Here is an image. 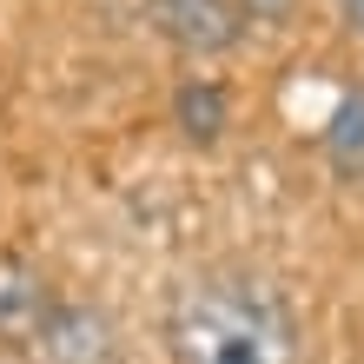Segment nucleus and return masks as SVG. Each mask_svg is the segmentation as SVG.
I'll return each instance as SVG.
<instances>
[{
	"mask_svg": "<svg viewBox=\"0 0 364 364\" xmlns=\"http://www.w3.org/2000/svg\"><path fill=\"white\" fill-rule=\"evenodd\" d=\"M173 364H305V325L265 272L205 265L166 298Z\"/></svg>",
	"mask_w": 364,
	"mask_h": 364,
	"instance_id": "nucleus-1",
	"label": "nucleus"
},
{
	"mask_svg": "<svg viewBox=\"0 0 364 364\" xmlns=\"http://www.w3.org/2000/svg\"><path fill=\"white\" fill-rule=\"evenodd\" d=\"M146 20L173 53L186 60H225L245 47L239 0H146Z\"/></svg>",
	"mask_w": 364,
	"mask_h": 364,
	"instance_id": "nucleus-2",
	"label": "nucleus"
},
{
	"mask_svg": "<svg viewBox=\"0 0 364 364\" xmlns=\"http://www.w3.org/2000/svg\"><path fill=\"white\" fill-rule=\"evenodd\" d=\"M40 364H119V325L100 305H80V298H60L47 331L33 338Z\"/></svg>",
	"mask_w": 364,
	"mask_h": 364,
	"instance_id": "nucleus-3",
	"label": "nucleus"
},
{
	"mask_svg": "<svg viewBox=\"0 0 364 364\" xmlns=\"http://www.w3.org/2000/svg\"><path fill=\"white\" fill-rule=\"evenodd\" d=\"M53 305H60V291L47 285V272L27 265L20 252H0V345L33 351V338L47 331Z\"/></svg>",
	"mask_w": 364,
	"mask_h": 364,
	"instance_id": "nucleus-4",
	"label": "nucleus"
},
{
	"mask_svg": "<svg viewBox=\"0 0 364 364\" xmlns=\"http://www.w3.org/2000/svg\"><path fill=\"white\" fill-rule=\"evenodd\" d=\"M173 126L192 146H219L232 133V93L219 87V80H205V73L179 80V87H173Z\"/></svg>",
	"mask_w": 364,
	"mask_h": 364,
	"instance_id": "nucleus-5",
	"label": "nucleus"
},
{
	"mask_svg": "<svg viewBox=\"0 0 364 364\" xmlns=\"http://www.w3.org/2000/svg\"><path fill=\"white\" fill-rule=\"evenodd\" d=\"M318 146H325V166H331V173L345 179L351 192H364V87H351L345 100L331 106Z\"/></svg>",
	"mask_w": 364,
	"mask_h": 364,
	"instance_id": "nucleus-6",
	"label": "nucleus"
},
{
	"mask_svg": "<svg viewBox=\"0 0 364 364\" xmlns=\"http://www.w3.org/2000/svg\"><path fill=\"white\" fill-rule=\"evenodd\" d=\"M298 7H305V0H239V14H245V33L252 27H285V20H298Z\"/></svg>",
	"mask_w": 364,
	"mask_h": 364,
	"instance_id": "nucleus-7",
	"label": "nucleus"
},
{
	"mask_svg": "<svg viewBox=\"0 0 364 364\" xmlns=\"http://www.w3.org/2000/svg\"><path fill=\"white\" fill-rule=\"evenodd\" d=\"M331 14L345 20V33H351V40H364V0H331Z\"/></svg>",
	"mask_w": 364,
	"mask_h": 364,
	"instance_id": "nucleus-8",
	"label": "nucleus"
}]
</instances>
